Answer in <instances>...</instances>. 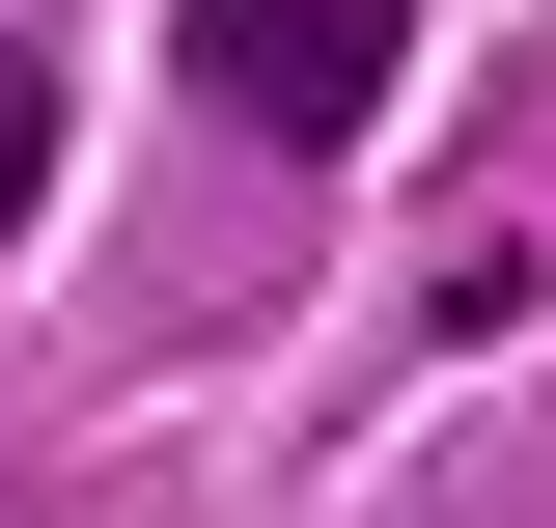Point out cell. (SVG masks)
Here are the masks:
<instances>
[{"label": "cell", "instance_id": "6da1fadb", "mask_svg": "<svg viewBox=\"0 0 556 528\" xmlns=\"http://www.w3.org/2000/svg\"><path fill=\"white\" fill-rule=\"evenodd\" d=\"M167 56H195V112H251V139H362L417 84V0H167Z\"/></svg>", "mask_w": 556, "mask_h": 528}, {"label": "cell", "instance_id": "7a4b0ae2", "mask_svg": "<svg viewBox=\"0 0 556 528\" xmlns=\"http://www.w3.org/2000/svg\"><path fill=\"white\" fill-rule=\"evenodd\" d=\"M28 196H56V84L0 56V251H28Z\"/></svg>", "mask_w": 556, "mask_h": 528}]
</instances>
